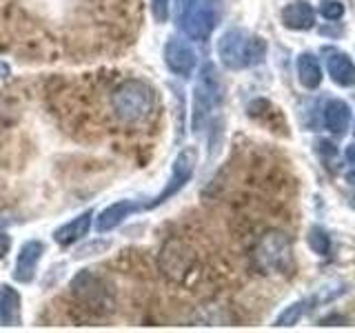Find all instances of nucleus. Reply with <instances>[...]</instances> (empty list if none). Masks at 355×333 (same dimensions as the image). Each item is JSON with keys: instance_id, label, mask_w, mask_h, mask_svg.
Segmentation results:
<instances>
[{"instance_id": "f257e3e1", "label": "nucleus", "mask_w": 355, "mask_h": 333, "mask_svg": "<svg viewBox=\"0 0 355 333\" xmlns=\"http://www.w3.org/2000/svg\"><path fill=\"white\" fill-rule=\"evenodd\" d=\"M269 44L258 33L233 27L227 29L218 40V58L231 71H242L260 65L266 58Z\"/></svg>"}, {"instance_id": "f03ea898", "label": "nucleus", "mask_w": 355, "mask_h": 333, "mask_svg": "<svg viewBox=\"0 0 355 333\" xmlns=\"http://www.w3.org/2000/svg\"><path fill=\"white\" fill-rule=\"evenodd\" d=\"M222 18V0H175L173 22L189 40H207Z\"/></svg>"}, {"instance_id": "7ed1b4c3", "label": "nucleus", "mask_w": 355, "mask_h": 333, "mask_svg": "<svg viewBox=\"0 0 355 333\" xmlns=\"http://www.w3.org/2000/svg\"><path fill=\"white\" fill-rule=\"evenodd\" d=\"M155 107V92L144 80H127L111 94V109L122 122L136 125L147 120Z\"/></svg>"}, {"instance_id": "20e7f679", "label": "nucleus", "mask_w": 355, "mask_h": 333, "mask_svg": "<svg viewBox=\"0 0 355 333\" xmlns=\"http://www.w3.org/2000/svg\"><path fill=\"white\" fill-rule=\"evenodd\" d=\"M222 98H225V87H222V78L216 69V65L214 62L202 65L193 87V107H191V129L196 133L202 131V127L209 122V116L222 105Z\"/></svg>"}, {"instance_id": "39448f33", "label": "nucleus", "mask_w": 355, "mask_h": 333, "mask_svg": "<svg viewBox=\"0 0 355 333\" xmlns=\"http://www.w3.org/2000/svg\"><path fill=\"white\" fill-rule=\"evenodd\" d=\"M255 262L264 273H288L293 269L291 240L282 231L264 233L255 247Z\"/></svg>"}, {"instance_id": "423d86ee", "label": "nucleus", "mask_w": 355, "mask_h": 333, "mask_svg": "<svg viewBox=\"0 0 355 333\" xmlns=\"http://www.w3.org/2000/svg\"><path fill=\"white\" fill-rule=\"evenodd\" d=\"M196 166H198V149L196 147H184L180 153L175 155V160L171 164V176L166 185L162 187V191L151 198V203L144 205V209H155L164 205L166 200H171L173 196H178L187 187V182L191 180L193 173H196Z\"/></svg>"}, {"instance_id": "0eeeda50", "label": "nucleus", "mask_w": 355, "mask_h": 333, "mask_svg": "<svg viewBox=\"0 0 355 333\" xmlns=\"http://www.w3.org/2000/svg\"><path fill=\"white\" fill-rule=\"evenodd\" d=\"M162 58L166 69L171 74L180 76V78H189L193 76L196 65H198V53L196 49L182 38H169L162 47Z\"/></svg>"}, {"instance_id": "6e6552de", "label": "nucleus", "mask_w": 355, "mask_h": 333, "mask_svg": "<svg viewBox=\"0 0 355 333\" xmlns=\"http://www.w3.org/2000/svg\"><path fill=\"white\" fill-rule=\"evenodd\" d=\"M71 289L73 293L78 296L80 302L87 305V309H94V311H100V309H111V296L105 289L103 280L96 278L92 271H83L73 278L71 282Z\"/></svg>"}, {"instance_id": "1a4fd4ad", "label": "nucleus", "mask_w": 355, "mask_h": 333, "mask_svg": "<svg viewBox=\"0 0 355 333\" xmlns=\"http://www.w3.org/2000/svg\"><path fill=\"white\" fill-rule=\"evenodd\" d=\"M42 253H44V244L40 240H27L25 244L20 247L18 251V258H16V266H14V280L22 282V284H29L33 282L38 271V264L42 260Z\"/></svg>"}, {"instance_id": "9d476101", "label": "nucleus", "mask_w": 355, "mask_h": 333, "mask_svg": "<svg viewBox=\"0 0 355 333\" xmlns=\"http://www.w3.org/2000/svg\"><path fill=\"white\" fill-rule=\"evenodd\" d=\"M191 266V253L184 247L182 242H166L164 249L160 251V269L164 275L173 278V280H180V278L189 271Z\"/></svg>"}, {"instance_id": "9b49d317", "label": "nucleus", "mask_w": 355, "mask_h": 333, "mask_svg": "<svg viewBox=\"0 0 355 333\" xmlns=\"http://www.w3.org/2000/svg\"><path fill=\"white\" fill-rule=\"evenodd\" d=\"M144 205H138L136 200H118V203L105 207L96 218V231L98 233H107L111 229H116L118 225H122L129 216L142 211Z\"/></svg>"}, {"instance_id": "f8f14e48", "label": "nucleus", "mask_w": 355, "mask_h": 333, "mask_svg": "<svg viewBox=\"0 0 355 333\" xmlns=\"http://www.w3.org/2000/svg\"><path fill=\"white\" fill-rule=\"evenodd\" d=\"M92 220H94V211L87 209L85 214L71 218L69 222H64L62 227L53 231V240L60 244V247H71V244L85 240V236L92 229Z\"/></svg>"}, {"instance_id": "ddd939ff", "label": "nucleus", "mask_w": 355, "mask_h": 333, "mask_svg": "<svg viewBox=\"0 0 355 333\" xmlns=\"http://www.w3.org/2000/svg\"><path fill=\"white\" fill-rule=\"evenodd\" d=\"M282 25L293 31H306L315 25V11L309 3H291L282 9Z\"/></svg>"}, {"instance_id": "4468645a", "label": "nucleus", "mask_w": 355, "mask_h": 333, "mask_svg": "<svg viewBox=\"0 0 355 333\" xmlns=\"http://www.w3.org/2000/svg\"><path fill=\"white\" fill-rule=\"evenodd\" d=\"M327 67H329V74L336 85H340V87L355 85V65L344 51H331L327 58Z\"/></svg>"}, {"instance_id": "2eb2a0df", "label": "nucleus", "mask_w": 355, "mask_h": 333, "mask_svg": "<svg viewBox=\"0 0 355 333\" xmlns=\"http://www.w3.org/2000/svg\"><path fill=\"white\" fill-rule=\"evenodd\" d=\"M351 122V109L344 100H329L324 107V125L333 136H344Z\"/></svg>"}, {"instance_id": "dca6fc26", "label": "nucleus", "mask_w": 355, "mask_h": 333, "mask_svg": "<svg viewBox=\"0 0 355 333\" xmlns=\"http://www.w3.org/2000/svg\"><path fill=\"white\" fill-rule=\"evenodd\" d=\"M20 322V296L14 287H0V325H18Z\"/></svg>"}, {"instance_id": "f3484780", "label": "nucleus", "mask_w": 355, "mask_h": 333, "mask_svg": "<svg viewBox=\"0 0 355 333\" xmlns=\"http://www.w3.org/2000/svg\"><path fill=\"white\" fill-rule=\"evenodd\" d=\"M297 78L306 89H318L322 85V67L313 53H302L297 58Z\"/></svg>"}, {"instance_id": "a211bd4d", "label": "nucleus", "mask_w": 355, "mask_h": 333, "mask_svg": "<svg viewBox=\"0 0 355 333\" xmlns=\"http://www.w3.org/2000/svg\"><path fill=\"white\" fill-rule=\"evenodd\" d=\"M315 305H320V298L318 293L311 296V298H304V300H297V302H293L291 307H286L280 316H277L275 320V327H293L295 322H300V318L306 316L311 309H313Z\"/></svg>"}, {"instance_id": "6ab92c4d", "label": "nucleus", "mask_w": 355, "mask_h": 333, "mask_svg": "<svg viewBox=\"0 0 355 333\" xmlns=\"http://www.w3.org/2000/svg\"><path fill=\"white\" fill-rule=\"evenodd\" d=\"M309 247L313 249L318 255H329L331 251V238L327 236L324 229L320 227H313L309 231Z\"/></svg>"}, {"instance_id": "aec40b11", "label": "nucleus", "mask_w": 355, "mask_h": 333, "mask_svg": "<svg viewBox=\"0 0 355 333\" xmlns=\"http://www.w3.org/2000/svg\"><path fill=\"white\" fill-rule=\"evenodd\" d=\"M320 14L327 20H340L344 16V5L340 0H324V3L320 5Z\"/></svg>"}, {"instance_id": "412c9836", "label": "nucleus", "mask_w": 355, "mask_h": 333, "mask_svg": "<svg viewBox=\"0 0 355 333\" xmlns=\"http://www.w3.org/2000/svg\"><path fill=\"white\" fill-rule=\"evenodd\" d=\"M171 0H151V16L153 20L162 25V22L169 20V14H171V7H169Z\"/></svg>"}, {"instance_id": "4be33fe9", "label": "nucleus", "mask_w": 355, "mask_h": 333, "mask_svg": "<svg viewBox=\"0 0 355 333\" xmlns=\"http://www.w3.org/2000/svg\"><path fill=\"white\" fill-rule=\"evenodd\" d=\"M9 249H11V238L7 236V231L0 227V260L9 253Z\"/></svg>"}, {"instance_id": "5701e85b", "label": "nucleus", "mask_w": 355, "mask_h": 333, "mask_svg": "<svg viewBox=\"0 0 355 333\" xmlns=\"http://www.w3.org/2000/svg\"><path fill=\"white\" fill-rule=\"evenodd\" d=\"M344 155H347V160H349L351 164H355V142H353V144H349L347 151H344Z\"/></svg>"}, {"instance_id": "b1692460", "label": "nucleus", "mask_w": 355, "mask_h": 333, "mask_svg": "<svg viewBox=\"0 0 355 333\" xmlns=\"http://www.w3.org/2000/svg\"><path fill=\"white\" fill-rule=\"evenodd\" d=\"M347 182L355 187V171H349V173H347Z\"/></svg>"}]
</instances>
